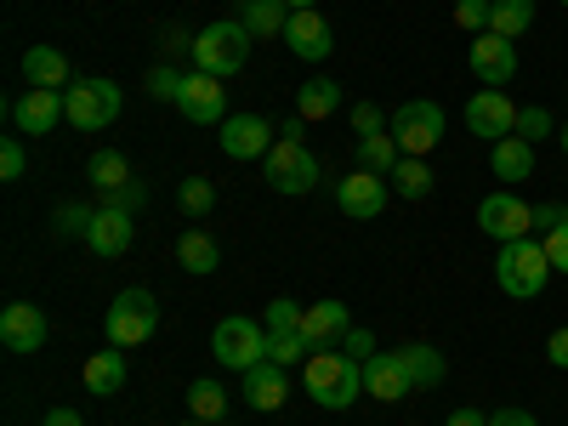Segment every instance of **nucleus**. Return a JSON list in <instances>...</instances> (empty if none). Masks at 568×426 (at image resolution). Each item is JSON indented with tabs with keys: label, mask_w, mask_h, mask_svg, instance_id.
Returning a JSON list of instances; mask_svg holds the SVG:
<instances>
[{
	"label": "nucleus",
	"mask_w": 568,
	"mask_h": 426,
	"mask_svg": "<svg viewBox=\"0 0 568 426\" xmlns=\"http://www.w3.org/2000/svg\"><path fill=\"white\" fill-rule=\"evenodd\" d=\"M251 40H256V34H251L240 18L205 23V29L194 34V69H205V74H216V80L240 74V69L251 63Z\"/></svg>",
	"instance_id": "obj_1"
},
{
	"label": "nucleus",
	"mask_w": 568,
	"mask_h": 426,
	"mask_svg": "<svg viewBox=\"0 0 568 426\" xmlns=\"http://www.w3.org/2000/svg\"><path fill=\"white\" fill-rule=\"evenodd\" d=\"M358 393H364V364L358 358H347L342 347L307 358V398L318 409H353Z\"/></svg>",
	"instance_id": "obj_2"
},
{
	"label": "nucleus",
	"mask_w": 568,
	"mask_h": 426,
	"mask_svg": "<svg viewBox=\"0 0 568 426\" xmlns=\"http://www.w3.org/2000/svg\"><path fill=\"white\" fill-rule=\"evenodd\" d=\"M546 278H551V256H546L540 240H511V245H500V256H495V284H500L511 302H535V296L546 291Z\"/></svg>",
	"instance_id": "obj_3"
},
{
	"label": "nucleus",
	"mask_w": 568,
	"mask_h": 426,
	"mask_svg": "<svg viewBox=\"0 0 568 426\" xmlns=\"http://www.w3.org/2000/svg\"><path fill=\"white\" fill-rule=\"evenodd\" d=\"M63 109H69V125L74 131H103L120 120L125 98H120V85L103 80V74H80L69 91H63Z\"/></svg>",
	"instance_id": "obj_4"
},
{
	"label": "nucleus",
	"mask_w": 568,
	"mask_h": 426,
	"mask_svg": "<svg viewBox=\"0 0 568 426\" xmlns=\"http://www.w3.org/2000/svg\"><path fill=\"white\" fill-rule=\"evenodd\" d=\"M160 329V302H154V291H120L114 296V307H109V318H103V336H109V347H142Z\"/></svg>",
	"instance_id": "obj_5"
},
{
	"label": "nucleus",
	"mask_w": 568,
	"mask_h": 426,
	"mask_svg": "<svg viewBox=\"0 0 568 426\" xmlns=\"http://www.w3.org/2000/svg\"><path fill=\"white\" fill-rule=\"evenodd\" d=\"M211 353H216V364H227V369H251V364H262L267 358V324H256V318H245V313H227L222 324H216V336H211Z\"/></svg>",
	"instance_id": "obj_6"
},
{
	"label": "nucleus",
	"mask_w": 568,
	"mask_h": 426,
	"mask_svg": "<svg viewBox=\"0 0 568 426\" xmlns=\"http://www.w3.org/2000/svg\"><path fill=\"white\" fill-rule=\"evenodd\" d=\"M262 176L273 194H307V187L318 182V160L307 154V142H273L267 160H262Z\"/></svg>",
	"instance_id": "obj_7"
},
{
	"label": "nucleus",
	"mask_w": 568,
	"mask_h": 426,
	"mask_svg": "<svg viewBox=\"0 0 568 426\" xmlns=\"http://www.w3.org/2000/svg\"><path fill=\"white\" fill-rule=\"evenodd\" d=\"M393 136H398V149L404 154H415V160H426L444 142V109L438 103H426V98H415V103H404L398 114H393Z\"/></svg>",
	"instance_id": "obj_8"
},
{
	"label": "nucleus",
	"mask_w": 568,
	"mask_h": 426,
	"mask_svg": "<svg viewBox=\"0 0 568 426\" xmlns=\"http://www.w3.org/2000/svg\"><path fill=\"white\" fill-rule=\"evenodd\" d=\"M216 142L227 160H267V149L278 142V120H262V114H227L216 125Z\"/></svg>",
	"instance_id": "obj_9"
},
{
	"label": "nucleus",
	"mask_w": 568,
	"mask_h": 426,
	"mask_svg": "<svg viewBox=\"0 0 568 426\" xmlns=\"http://www.w3.org/2000/svg\"><path fill=\"white\" fill-rule=\"evenodd\" d=\"M478 227L489 233V240H500V245L535 240V205H524L511 187H500V194H489V200L478 205Z\"/></svg>",
	"instance_id": "obj_10"
},
{
	"label": "nucleus",
	"mask_w": 568,
	"mask_h": 426,
	"mask_svg": "<svg viewBox=\"0 0 568 426\" xmlns=\"http://www.w3.org/2000/svg\"><path fill=\"white\" fill-rule=\"evenodd\" d=\"M387 200H393V182L375 176V171H347V176L336 182V205H342L353 222H375V216L387 211Z\"/></svg>",
	"instance_id": "obj_11"
},
{
	"label": "nucleus",
	"mask_w": 568,
	"mask_h": 426,
	"mask_svg": "<svg viewBox=\"0 0 568 426\" xmlns=\"http://www.w3.org/2000/svg\"><path fill=\"white\" fill-rule=\"evenodd\" d=\"M466 131L484 136V142H500L517 131V103L506 98V85H484L478 98L466 103Z\"/></svg>",
	"instance_id": "obj_12"
},
{
	"label": "nucleus",
	"mask_w": 568,
	"mask_h": 426,
	"mask_svg": "<svg viewBox=\"0 0 568 426\" xmlns=\"http://www.w3.org/2000/svg\"><path fill=\"white\" fill-rule=\"evenodd\" d=\"M131 240H136L131 211H120L114 200H103V205H98V216H91V227H85V251L98 256V262H114V256H125V251H131Z\"/></svg>",
	"instance_id": "obj_13"
},
{
	"label": "nucleus",
	"mask_w": 568,
	"mask_h": 426,
	"mask_svg": "<svg viewBox=\"0 0 568 426\" xmlns=\"http://www.w3.org/2000/svg\"><path fill=\"white\" fill-rule=\"evenodd\" d=\"M176 114L194 120V125H222V120H227V91H222V80L205 74V69H194V74H187V85H182V98H176Z\"/></svg>",
	"instance_id": "obj_14"
},
{
	"label": "nucleus",
	"mask_w": 568,
	"mask_h": 426,
	"mask_svg": "<svg viewBox=\"0 0 568 426\" xmlns=\"http://www.w3.org/2000/svg\"><path fill=\"white\" fill-rule=\"evenodd\" d=\"M58 120H69L63 91L29 85L23 98H12V131H23V136H45V131H58Z\"/></svg>",
	"instance_id": "obj_15"
},
{
	"label": "nucleus",
	"mask_w": 568,
	"mask_h": 426,
	"mask_svg": "<svg viewBox=\"0 0 568 426\" xmlns=\"http://www.w3.org/2000/svg\"><path fill=\"white\" fill-rule=\"evenodd\" d=\"M45 336H52V324H45V313L34 302H7V313H0V347L7 353H40Z\"/></svg>",
	"instance_id": "obj_16"
},
{
	"label": "nucleus",
	"mask_w": 568,
	"mask_h": 426,
	"mask_svg": "<svg viewBox=\"0 0 568 426\" xmlns=\"http://www.w3.org/2000/svg\"><path fill=\"white\" fill-rule=\"evenodd\" d=\"M347 329H353V313H347V302H313L307 313H302V336H307V347L313 353H336L342 342H347Z\"/></svg>",
	"instance_id": "obj_17"
},
{
	"label": "nucleus",
	"mask_w": 568,
	"mask_h": 426,
	"mask_svg": "<svg viewBox=\"0 0 568 426\" xmlns=\"http://www.w3.org/2000/svg\"><path fill=\"white\" fill-rule=\"evenodd\" d=\"M466 63H471V74H478L484 85H506L511 74H517V45L506 40V34H471V52H466Z\"/></svg>",
	"instance_id": "obj_18"
},
{
	"label": "nucleus",
	"mask_w": 568,
	"mask_h": 426,
	"mask_svg": "<svg viewBox=\"0 0 568 426\" xmlns=\"http://www.w3.org/2000/svg\"><path fill=\"white\" fill-rule=\"evenodd\" d=\"M284 45H291V52H296L302 63H324L329 52H336V29H329V23L318 18V7H313V12H291Z\"/></svg>",
	"instance_id": "obj_19"
},
{
	"label": "nucleus",
	"mask_w": 568,
	"mask_h": 426,
	"mask_svg": "<svg viewBox=\"0 0 568 426\" xmlns=\"http://www.w3.org/2000/svg\"><path fill=\"white\" fill-rule=\"evenodd\" d=\"M364 393H369V398H382V404L409 398L415 382H409L404 358H398V353H375V358H364Z\"/></svg>",
	"instance_id": "obj_20"
},
{
	"label": "nucleus",
	"mask_w": 568,
	"mask_h": 426,
	"mask_svg": "<svg viewBox=\"0 0 568 426\" xmlns=\"http://www.w3.org/2000/svg\"><path fill=\"white\" fill-rule=\"evenodd\" d=\"M284 398H291V375H284V364L262 358V364L245 369V404H251V409L273 415V409H284Z\"/></svg>",
	"instance_id": "obj_21"
},
{
	"label": "nucleus",
	"mask_w": 568,
	"mask_h": 426,
	"mask_svg": "<svg viewBox=\"0 0 568 426\" xmlns=\"http://www.w3.org/2000/svg\"><path fill=\"white\" fill-rule=\"evenodd\" d=\"M489 171L511 187V182H524V176H535V142H524V136H500V142H489Z\"/></svg>",
	"instance_id": "obj_22"
},
{
	"label": "nucleus",
	"mask_w": 568,
	"mask_h": 426,
	"mask_svg": "<svg viewBox=\"0 0 568 426\" xmlns=\"http://www.w3.org/2000/svg\"><path fill=\"white\" fill-rule=\"evenodd\" d=\"M80 382L91 398H114L125 393V347H109V353H91L85 369H80Z\"/></svg>",
	"instance_id": "obj_23"
},
{
	"label": "nucleus",
	"mask_w": 568,
	"mask_h": 426,
	"mask_svg": "<svg viewBox=\"0 0 568 426\" xmlns=\"http://www.w3.org/2000/svg\"><path fill=\"white\" fill-rule=\"evenodd\" d=\"M398 358H404V369H409V382H415V393H433V387H444V375H449V358L433 347V342H404L398 347Z\"/></svg>",
	"instance_id": "obj_24"
},
{
	"label": "nucleus",
	"mask_w": 568,
	"mask_h": 426,
	"mask_svg": "<svg viewBox=\"0 0 568 426\" xmlns=\"http://www.w3.org/2000/svg\"><path fill=\"white\" fill-rule=\"evenodd\" d=\"M23 80L29 85H45V91H69L74 85L69 58L58 52V45H29V52H23Z\"/></svg>",
	"instance_id": "obj_25"
},
{
	"label": "nucleus",
	"mask_w": 568,
	"mask_h": 426,
	"mask_svg": "<svg viewBox=\"0 0 568 426\" xmlns=\"http://www.w3.org/2000/svg\"><path fill=\"white\" fill-rule=\"evenodd\" d=\"M85 176H91V187H98L103 200H114L120 187H131V182H136V171H131V160H125L120 149H98V154L85 160Z\"/></svg>",
	"instance_id": "obj_26"
},
{
	"label": "nucleus",
	"mask_w": 568,
	"mask_h": 426,
	"mask_svg": "<svg viewBox=\"0 0 568 426\" xmlns=\"http://www.w3.org/2000/svg\"><path fill=\"white\" fill-rule=\"evenodd\" d=\"M176 267H182V273H194V278H205V273L222 267V245L211 240L205 227H187L182 240H176Z\"/></svg>",
	"instance_id": "obj_27"
},
{
	"label": "nucleus",
	"mask_w": 568,
	"mask_h": 426,
	"mask_svg": "<svg viewBox=\"0 0 568 426\" xmlns=\"http://www.w3.org/2000/svg\"><path fill=\"white\" fill-rule=\"evenodd\" d=\"M404 160V149H398V136L393 131H375V136H358V154H353V171H393Z\"/></svg>",
	"instance_id": "obj_28"
},
{
	"label": "nucleus",
	"mask_w": 568,
	"mask_h": 426,
	"mask_svg": "<svg viewBox=\"0 0 568 426\" xmlns=\"http://www.w3.org/2000/svg\"><path fill=\"white\" fill-rule=\"evenodd\" d=\"M342 109V85L336 80H302V91H296V114L313 125V120H329Z\"/></svg>",
	"instance_id": "obj_29"
},
{
	"label": "nucleus",
	"mask_w": 568,
	"mask_h": 426,
	"mask_svg": "<svg viewBox=\"0 0 568 426\" xmlns=\"http://www.w3.org/2000/svg\"><path fill=\"white\" fill-rule=\"evenodd\" d=\"M240 23L251 29V34H284L291 29V7L284 0H240Z\"/></svg>",
	"instance_id": "obj_30"
},
{
	"label": "nucleus",
	"mask_w": 568,
	"mask_h": 426,
	"mask_svg": "<svg viewBox=\"0 0 568 426\" xmlns=\"http://www.w3.org/2000/svg\"><path fill=\"white\" fill-rule=\"evenodd\" d=\"M535 29V0H489V34H529Z\"/></svg>",
	"instance_id": "obj_31"
},
{
	"label": "nucleus",
	"mask_w": 568,
	"mask_h": 426,
	"mask_svg": "<svg viewBox=\"0 0 568 426\" xmlns=\"http://www.w3.org/2000/svg\"><path fill=\"white\" fill-rule=\"evenodd\" d=\"M393 187H398V200H426V194H433V165L415 160V154H404V160L393 165Z\"/></svg>",
	"instance_id": "obj_32"
},
{
	"label": "nucleus",
	"mask_w": 568,
	"mask_h": 426,
	"mask_svg": "<svg viewBox=\"0 0 568 426\" xmlns=\"http://www.w3.org/2000/svg\"><path fill=\"white\" fill-rule=\"evenodd\" d=\"M187 415H200V420H222L227 415V393H222V382H211V375H205V382H194V387H187Z\"/></svg>",
	"instance_id": "obj_33"
},
{
	"label": "nucleus",
	"mask_w": 568,
	"mask_h": 426,
	"mask_svg": "<svg viewBox=\"0 0 568 426\" xmlns=\"http://www.w3.org/2000/svg\"><path fill=\"white\" fill-rule=\"evenodd\" d=\"M176 205H182L187 216H211V211H216V187H211L205 176H187V182L176 187Z\"/></svg>",
	"instance_id": "obj_34"
},
{
	"label": "nucleus",
	"mask_w": 568,
	"mask_h": 426,
	"mask_svg": "<svg viewBox=\"0 0 568 426\" xmlns=\"http://www.w3.org/2000/svg\"><path fill=\"white\" fill-rule=\"evenodd\" d=\"M182 85H187L182 69H171V63H154V69H149V98H154V103H176Z\"/></svg>",
	"instance_id": "obj_35"
},
{
	"label": "nucleus",
	"mask_w": 568,
	"mask_h": 426,
	"mask_svg": "<svg viewBox=\"0 0 568 426\" xmlns=\"http://www.w3.org/2000/svg\"><path fill=\"white\" fill-rule=\"evenodd\" d=\"M302 302H291V296H278V302H267V313H262V324H267V336H284V329H302Z\"/></svg>",
	"instance_id": "obj_36"
},
{
	"label": "nucleus",
	"mask_w": 568,
	"mask_h": 426,
	"mask_svg": "<svg viewBox=\"0 0 568 426\" xmlns=\"http://www.w3.org/2000/svg\"><path fill=\"white\" fill-rule=\"evenodd\" d=\"M551 131H557L551 109H540V103H529V109H517V136H524V142H546Z\"/></svg>",
	"instance_id": "obj_37"
},
{
	"label": "nucleus",
	"mask_w": 568,
	"mask_h": 426,
	"mask_svg": "<svg viewBox=\"0 0 568 426\" xmlns=\"http://www.w3.org/2000/svg\"><path fill=\"white\" fill-rule=\"evenodd\" d=\"M313 347H307V336L302 329H284V336H267V358L273 364H302Z\"/></svg>",
	"instance_id": "obj_38"
},
{
	"label": "nucleus",
	"mask_w": 568,
	"mask_h": 426,
	"mask_svg": "<svg viewBox=\"0 0 568 426\" xmlns=\"http://www.w3.org/2000/svg\"><path fill=\"white\" fill-rule=\"evenodd\" d=\"M91 216H98V205H63V211H58V222H52V233H58V240H74V233L85 240Z\"/></svg>",
	"instance_id": "obj_39"
},
{
	"label": "nucleus",
	"mask_w": 568,
	"mask_h": 426,
	"mask_svg": "<svg viewBox=\"0 0 568 426\" xmlns=\"http://www.w3.org/2000/svg\"><path fill=\"white\" fill-rule=\"evenodd\" d=\"M29 171V154H23V131H12L7 142H0V176L7 182H18Z\"/></svg>",
	"instance_id": "obj_40"
},
{
	"label": "nucleus",
	"mask_w": 568,
	"mask_h": 426,
	"mask_svg": "<svg viewBox=\"0 0 568 426\" xmlns=\"http://www.w3.org/2000/svg\"><path fill=\"white\" fill-rule=\"evenodd\" d=\"M455 23L471 29V34H484L489 29V0H455Z\"/></svg>",
	"instance_id": "obj_41"
},
{
	"label": "nucleus",
	"mask_w": 568,
	"mask_h": 426,
	"mask_svg": "<svg viewBox=\"0 0 568 426\" xmlns=\"http://www.w3.org/2000/svg\"><path fill=\"white\" fill-rule=\"evenodd\" d=\"M160 52L165 58H194V34H187L182 23H165L160 29Z\"/></svg>",
	"instance_id": "obj_42"
},
{
	"label": "nucleus",
	"mask_w": 568,
	"mask_h": 426,
	"mask_svg": "<svg viewBox=\"0 0 568 426\" xmlns=\"http://www.w3.org/2000/svg\"><path fill=\"white\" fill-rule=\"evenodd\" d=\"M540 245H546V256H551V273H568V222L551 227V233H540Z\"/></svg>",
	"instance_id": "obj_43"
},
{
	"label": "nucleus",
	"mask_w": 568,
	"mask_h": 426,
	"mask_svg": "<svg viewBox=\"0 0 568 426\" xmlns=\"http://www.w3.org/2000/svg\"><path fill=\"white\" fill-rule=\"evenodd\" d=\"M353 131H358V136H375V131H387V114L375 109V103H353Z\"/></svg>",
	"instance_id": "obj_44"
},
{
	"label": "nucleus",
	"mask_w": 568,
	"mask_h": 426,
	"mask_svg": "<svg viewBox=\"0 0 568 426\" xmlns=\"http://www.w3.org/2000/svg\"><path fill=\"white\" fill-rule=\"evenodd\" d=\"M342 353L364 364V358H375V336H369V329H364V324H353V329H347V342H342Z\"/></svg>",
	"instance_id": "obj_45"
},
{
	"label": "nucleus",
	"mask_w": 568,
	"mask_h": 426,
	"mask_svg": "<svg viewBox=\"0 0 568 426\" xmlns=\"http://www.w3.org/2000/svg\"><path fill=\"white\" fill-rule=\"evenodd\" d=\"M562 222H568V205H557V200H551V205H535V233H551V227H562Z\"/></svg>",
	"instance_id": "obj_46"
},
{
	"label": "nucleus",
	"mask_w": 568,
	"mask_h": 426,
	"mask_svg": "<svg viewBox=\"0 0 568 426\" xmlns=\"http://www.w3.org/2000/svg\"><path fill=\"white\" fill-rule=\"evenodd\" d=\"M114 205H120V211H131V216H136V211H142V205H149V187H142V182H131V187H120V194H114Z\"/></svg>",
	"instance_id": "obj_47"
},
{
	"label": "nucleus",
	"mask_w": 568,
	"mask_h": 426,
	"mask_svg": "<svg viewBox=\"0 0 568 426\" xmlns=\"http://www.w3.org/2000/svg\"><path fill=\"white\" fill-rule=\"evenodd\" d=\"M546 358H551L557 369H568V324H557V329H551V342H546Z\"/></svg>",
	"instance_id": "obj_48"
},
{
	"label": "nucleus",
	"mask_w": 568,
	"mask_h": 426,
	"mask_svg": "<svg viewBox=\"0 0 568 426\" xmlns=\"http://www.w3.org/2000/svg\"><path fill=\"white\" fill-rule=\"evenodd\" d=\"M489 426H535V415H529V409H517V404H500V409L489 415Z\"/></svg>",
	"instance_id": "obj_49"
},
{
	"label": "nucleus",
	"mask_w": 568,
	"mask_h": 426,
	"mask_svg": "<svg viewBox=\"0 0 568 426\" xmlns=\"http://www.w3.org/2000/svg\"><path fill=\"white\" fill-rule=\"evenodd\" d=\"M444 426H489V415H484V409H471V404H460V409H449Z\"/></svg>",
	"instance_id": "obj_50"
},
{
	"label": "nucleus",
	"mask_w": 568,
	"mask_h": 426,
	"mask_svg": "<svg viewBox=\"0 0 568 426\" xmlns=\"http://www.w3.org/2000/svg\"><path fill=\"white\" fill-rule=\"evenodd\" d=\"M45 426H85L80 409H45Z\"/></svg>",
	"instance_id": "obj_51"
},
{
	"label": "nucleus",
	"mask_w": 568,
	"mask_h": 426,
	"mask_svg": "<svg viewBox=\"0 0 568 426\" xmlns=\"http://www.w3.org/2000/svg\"><path fill=\"white\" fill-rule=\"evenodd\" d=\"M302 125H307L302 114H296V120H278V136H284V142H302Z\"/></svg>",
	"instance_id": "obj_52"
},
{
	"label": "nucleus",
	"mask_w": 568,
	"mask_h": 426,
	"mask_svg": "<svg viewBox=\"0 0 568 426\" xmlns=\"http://www.w3.org/2000/svg\"><path fill=\"white\" fill-rule=\"evenodd\" d=\"M284 7H291V12H313V7H318V0H284Z\"/></svg>",
	"instance_id": "obj_53"
},
{
	"label": "nucleus",
	"mask_w": 568,
	"mask_h": 426,
	"mask_svg": "<svg viewBox=\"0 0 568 426\" xmlns=\"http://www.w3.org/2000/svg\"><path fill=\"white\" fill-rule=\"evenodd\" d=\"M557 142H562V154H568V120H562V125H557Z\"/></svg>",
	"instance_id": "obj_54"
},
{
	"label": "nucleus",
	"mask_w": 568,
	"mask_h": 426,
	"mask_svg": "<svg viewBox=\"0 0 568 426\" xmlns=\"http://www.w3.org/2000/svg\"><path fill=\"white\" fill-rule=\"evenodd\" d=\"M216 426H227V420H216Z\"/></svg>",
	"instance_id": "obj_55"
},
{
	"label": "nucleus",
	"mask_w": 568,
	"mask_h": 426,
	"mask_svg": "<svg viewBox=\"0 0 568 426\" xmlns=\"http://www.w3.org/2000/svg\"><path fill=\"white\" fill-rule=\"evenodd\" d=\"M562 7H568V0H562Z\"/></svg>",
	"instance_id": "obj_56"
}]
</instances>
